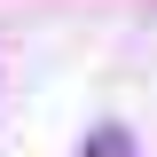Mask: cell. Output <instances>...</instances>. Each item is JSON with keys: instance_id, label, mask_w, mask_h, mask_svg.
Wrapping results in <instances>:
<instances>
[{"instance_id": "1", "label": "cell", "mask_w": 157, "mask_h": 157, "mask_svg": "<svg viewBox=\"0 0 157 157\" xmlns=\"http://www.w3.org/2000/svg\"><path fill=\"white\" fill-rule=\"evenodd\" d=\"M86 157H126V134H118V126H102V134L86 141Z\"/></svg>"}]
</instances>
